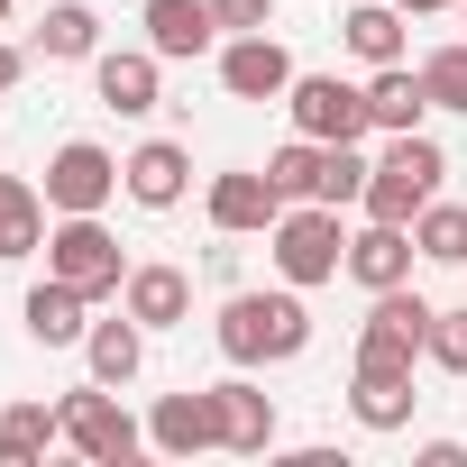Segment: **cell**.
Segmentation results:
<instances>
[{
	"instance_id": "cell-1",
	"label": "cell",
	"mask_w": 467,
	"mask_h": 467,
	"mask_svg": "<svg viewBox=\"0 0 467 467\" xmlns=\"http://www.w3.org/2000/svg\"><path fill=\"white\" fill-rule=\"evenodd\" d=\"M211 339H220V358H229V367H294V358L312 348V303H303V285H275V294L229 285V303H220Z\"/></svg>"
},
{
	"instance_id": "cell-2",
	"label": "cell",
	"mask_w": 467,
	"mask_h": 467,
	"mask_svg": "<svg viewBox=\"0 0 467 467\" xmlns=\"http://www.w3.org/2000/svg\"><path fill=\"white\" fill-rule=\"evenodd\" d=\"M440 183H449V147L431 138V129H403V138H385V156L367 165V192H358V211L367 220H421V202H440Z\"/></svg>"
},
{
	"instance_id": "cell-3",
	"label": "cell",
	"mask_w": 467,
	"mask_h": 467,
	"mask_svg": "<svg viewBox=\"0 0 467 467\" xmlns=\"http://www.w3.org/2000/svg\"><path fill=\"white\" fill-rule=\"evenodd\" d=\"M266 257H275V275L285 285H339L348 275V229H339V211L330 202H285V220L266 229Z\"/></svg>"
},
{
	"instance_id": "cell-4",
	"label": "cell",
	"mask_w": 467,
	"mask_h": 467,
	"mask_svg": "<svg viewBox=\"0 0 467 467\" xmlns=\"http://www.w3.org/2000/svg\"><path fill=\"white\" fill-rule=\"evenodd\" d=\"M431 303L412 294V285H394V294H367V321H358V376H412L421 367V348H431Z\"/></svg>"
},
{
	"instance_id": "cell-5",
	"label": "cell",
	"mask_w": 467,
	"mask_h": 467,
	"mask_svg": "<svg viewBox=\"0 0 467 467\" xmlns=\"http://www.w3.org/2000/svg\"><path fill=\"white\" fill-rule=\"evenodd\" d=\"M47 275L83 285L92 303H119V285H129V248L101 229V211H56V229H47Z\"/></svg>"
},
{
	"instance_id": "cell-6",
	"label": "cell",
	"mask_w": 467,
	"mask_h": 467,
	"mask_svg": "<svg viewBox=\"0 0 467 467\" xmlns=\"http://www.w3.org/2000/svg\"><path fill=\"white\" fill-rule=\"evenodd\" d=\"M65 449L74 458H92V467H119V458H138L147 449V421H129V403H119V385H74L65 394Z\"/></svg>"
},
{
	"instance_id": "cell-7",
	"label": "cell",
	"mask_w": 467,
	"mask_h": 467,
	"mask_svg": "<svg viewBox=\"0 0 467 467\" xmlns=\"http://www.w3.org/2000/svg\"><path fill=\"white\" fill-rule=\"evenodd\" d=\"M285 110H294V138H321V147H358V138L376 129L367 83H339V74H294Z\"/></svg>"
},
{
	"instance_id": "cell-8",
	"label": "cell",
	"mask_w": 467,
	"mask_h": 467,
	"mask_svg": "<svg viewBox=\"0 0 467 467\" xmlns=\"http://www.w3.org/2000/svg\"><path fill=\"white\" fill-rule=\"evenodd\" d=\"M47 211H110V192H119V156L101 147V138H65L56 156H47Z\"/></svg>"
},
{
	"instance_id": "cell-9",
	"label": "cell",
	"mask_w": 467,
	"mask_h": 467,
	"mask_svg": "<svg viewBox=\"0 0 467 467\" xmlns=\"http://www.w3.org/2000/svg\"><path fill=\"white\" fill-rule=\"evenodd\" d=\"M202 211H211L220 239H257V229H275V220H285V192H275V174H266V165H229V174H211Z\"/></svg>"
},
{
	"instance_id": "cell-10",
	"label": "cell",
	"mask_w": 467,
	"mask_h": 467,
	"mask_svg": "<svg viewBox=\"0 0 467 467\" xmlns=\"http://www.w3.org/2000/svg\"><path fill=\"white\" fill-rule=\"evenodd\" d=\"M119 192H129L138 211H174V202L192 192V147H183V138H138V147L119 156Z\"/></svg>"
},
{
	"instance_id": "cell-11",
	"label": "cell",
	"mask_w": 467,
	"mask_h": 467,
	"mask_svg": "<svg viewBox=\"0 0 467 467\" xmlns=\"http://www.w3.org/2000/svg\"><path fill=\"white\" fill-rule=\"evenodd\" d=\"M220 92L229 101H285L294 92V56H285V37H229L220 47Z\"/></svg>"
},
{
	"instance_id": "cell-12",
	"label": "cell",
	"mask_w": 467,
	"mask_h": 467,
	"mask_svg": "<svg viewBox=\"0 0 467 467\" xmlns=\"http://www.w3.org/2000/svg\"><path fill=\"white\" fill-rule=\"evenodd\" d=\"M156 47H101L92 56V92H101V110H119V119H147L156 101H165V83H156Z\"/></svg>"
},
{
	"instance_id": "cell-13",
	"label": "cell",
	"mask_w": 467,
	"mask_h": 467,
	"mask_svg": "<svg viewBox=\"0 0 467 467\" xmlns=\"http://www.w3.org/2000/svg\"><path fill=\"white\" fill-rule=\"evenodd\" d=\"M147 449H165V458H202V449H220V403H211V385L192 394H156V412H147Z\"/></svg>"
},
{
	"instance_id": "cell-14",
	"label": "cell",
	"mask_w": 467,
	"mask_h": 467,
	"mask_svg": "<svg viewBox=\"0 0 467 467\" xmlns=\"http://www.w3.org/2000/svg\"><path fill=\"white\" fill-rule=\"evenodd\" d=\"M412 266H421V248H412V229H403V220H367L358 239H348V285H367V294L412 285Z\"/></svg>"
},
{
	"instance_id": "cell-15",
	"label": "cell",
	"mask_w": 467,
	"mask_h": 467,
	"mask_svg": "<svg viewBox=\"0 0 467 467\" xmlns=\"http://www.w3.org/2000/svg\"><path fill=\"white\" fill-rule=\"evenodd\" d=\"M211 403H220V449H239V458H266V449H275V394H257L248 367L220 376Z\"/></svg>"
},
{
	"instance_id": "cell-16",
	"label": "cell",
	"mask_w": 467,
	"mask_h": 467,
	"mask_svg": "<svg viewBox=\"0 0 467 467\" xmlns=\"http://www.w3.org/2000/svg\"><path fill=\"white\" fill-rule=\"evenodd\" d=\"M138 28H147V47H156L165 65H192V56H211V47H220L211 0H147V10H138Z\"/></svg>"
},
{
	"instance_id": "cell-17",
	"label": "cell",
	"mask_w": 467,
	"mask_h": 467,
	"mask_svg": "<svg viewBox=\"0 0 467 467\" xmlns=\"http://www.w3.org/2000/svg\"><path fill=\"white\" fill-rule=\"evenodd\" d=\"M19 321H28V339H37V348H83V330H92V294H83V285H65V275H47V285H28Z\"/></svg>"
},
{
	"instance_id": "cell-18",
	"label": "cell",
	"mask_w": 467,
	"mask_h": 467,
	"mask_svg": "<svg viewBox=\"0 0 467 467\" xmlns=\"http://www.w3.org/2000/svg\"><path fill=\"white\" fill-rule=\"evenodd\" d=\"M119 312H138L147 330H183V321H192V275H183V266H129Z\"/></svg>"
},
{
	"instance_id": "cell-19",
	"label": "cell",
	"mask_w": 467,
	"mask_h": 467,
	"mask_svg": "<svg viewBox=\"0 0 467 467\" xmlns=\"http://www.w3.org/2000/svg\"><path fill=\"white\" fill-rule=\"evenodd\" d=\"M147 339H156V330H147L138 312H110V321H92V330H83V367H92L101 385H138Z\"/></svg>"
},
{
	"instance_id": "cell-20",
	"label": "cell",
	"mask_w": 467,
	"mask_h": 467,
	"mask_svg": "<svg viewBox=\"0 0 467 467\" xmlns=\"http://www.w3.org/2000/svg\"><path fill=\"white\" fill-rule=\"evenodd\" d=\"M47 192L28 183V174H0V266H19V257H37L47 248Z\"/></svg>"
},
{
	"instance_id": "cell-21",
	"label": "cell",
	"mask_w": 467,
	"mask_h": 467,
	"mask_svg": "<svg viewBox=\"0 0 467 467\" xmlns=\"http://www.w3.org/2000/svg\"><path fill=\"white\" fill-rule=\"evenodd\" d=\"M28 56H47V65H92V56H101V10H92V0H56V10L37 19V37H28Z\"/></svg>"
},
{
	"instance_id": "cell-22",
	"label": "cell",
	"mask_w": 467,
	"mask_h": 467,
	"mask_svg": "<svg viewBox=\"0 0 467 467\" xmlns=\"http://www.w3.org/2000/svg\"><path fill=\"white\" fill-rule=\"evenodd\" d=\"M367 110H376L385 138L421 129V119H431V83H421V65H376V74H367Z\"/></svg>"
},
{
	"instance_id": "cell-23",
	"label": "cell",
	"mask_w": 467,
	"mask_h": 467,
	"mask_svg": "<svg viewBox=\"0 0 467 467\" xmlns=\"http://www.w3.org/2000/svg\"><path fill=\"white\" fill-rule=\"evenodd\" d=\"M65 440V403H0V467H37Z\"/></svg>"
},
{
	"instance_id": "cell-24",
	"label": "cell",
	"mask_w": 467,
	"mask_h": 467,
	"mask_svg": "<svg viewBox=\"0 0 467 467\" xmlns=\"http://www.w3.org/2000/svg\"><path fill=\"white\" fill-rule=\"evenodd\" d=\"M339 37H348V56L376 74V65H403V10L394 0H358V10L339 19Z\"/></svg>"
},
{
	"instance_id": "cell-25",
	"label": "cell",
	"mask_w": 467,
	"mask_h": 467,
	"mask_svg": "<svg viewBox=\"0 0 467 467\" xmlns=\"http://www.w3.org/2000/svg\"><path fill=\"white\" fill-rule=\"evenodd\" d=\"M412 376H358L348 367V412H358V431H403L412 421Z\"/></svg>"
},
{
	"instance_id": "cell-26",
	"label": "cell",
	"mask_w": 467,
	"mask_h": 467,
	"mask_svg": "<svg viewBox=\"0 0 467 467\" xmlns=\"http://www.w3.org/2000/svg\"><path fill=\"white\" fill-rule=\"evenodd\" d=\"M266 174H275V192H285V202H321V174H330V147H321V138H285V147L266 156Z\"/></svg>"
},
{
	"instance_id": "cell-27",
	"label": "cell",
	"mask_w": 467,
	"mask_h": 467,
	"mask_svg": "<svg viewBox=\"0 0 467 467\" xmlns=\"http://www.w3.org/2000/svg\"><path fill=\"white\" fill-rule=\"evenodd\" d=\"M412 248H421L431 266H467V202H421Z\"/></svg>"
},
{
	"instance_id": "cell-28",
	"label": "cell",
	"mask_w": 467,
	"mask_h": 467,
	"mask_svg": "<svg viewBox=\"0 0 467 467\" xmlns=\"http://www.w3.org/2000/svg\"><path fill=\"white\" fill-rule=\"evenodd\" d=\"M421 83H431V110H467V37L431 47L421 56Z\"/></svg>"
},
{
	"instance_id": "cell-29",
	"label": "cell",
	"mask_w": 467,
	"mask_h": 467,
	"mask_svg": "<svg viewBox=\"0 0 467 467\" xmlns=\"http://www.w3.org/2000/svg\"><path fill=\"white\" fill-rule=\"evenodd\" d=\"M358 192H367V156H358V147H330V174H321V202H330V211H348Z\"/></svg>"
},
{
	"instance_id": "cell-30",
	"label": "cell",
	"mask_w": 467,
	"mask_h": 467,
	"mask_svg": "<svg viewBox=\"0 0 467 467\" xmlns=\"http://www.w3.org/2000/svg\"><path fill=\"white\" fill-rule=\"evenodd\" d=\"M440 376H467V312H440L431 321V348H421Z\"/></svg>"
},
{
	"instance_id": "cell-31",
	"label": "cell",
	"mask_w": 467,
	"mask_h": 467,
	"mask_svg": "<svg viewBox=\"0 0 467 467\" xmlns=\"http://www.w3.org/2000/svg\"><path fill=\"white\" fill-rule=\"evenodd\" d=\"M211 19H220V37H257V28H275V0H211Z\"/></svg>"
},
{
	"instance_id": "cell-32",
	"label": "cell",
	"mask_w": 467,
	"mask_h": 467,
	"mask_svg": "<svg viewBox=\"0 0 467 467\" xmlns=\"http://www.w3.org/2000/svg\"><path fill=\"white\" fill-rule=\"evenodd\" d=\"M19 74H28V47H10V37H0V92H19Z\"/></svg>"
},
{
	"instance_id": "cell-33",
	"label": "cell",
	"mask_w": 467,
	"mask_h": 467,
	"mask_svg": "<svg viewBox=\"0 0 467 467\" xmlns=\"http://www.w3.org/2000/svg\"><path fill=\"white\" fill-rule=\"evenodd\" d=\"M394 10L403 19H431V10H458V0H394Z\"/></svg>"
},
{
	"instance_id": "cell-34",
	"label": "cell",
	"mask_w": 467,
	"mask_h": 467,
	"mask_svg": "<svg viewBox=\"0 0 467 467\" xmlns=\"http://www.w3.org/2000/svg\"><path fill=\"white\" fill-rule=\"evenodd\" d=\"M10 10H19V0H0V28H10Z\"/></svg>"
},
{
	"instance_id": "cell-35",
	"label": "cell",
	"mask_w": 467,
	"mask_h": 467,
	"mask_svg": "<svg viewBox=\"0 0 467 467\" xmlns=\"http://www.w3.org/2000/svg\"><path fill=\"white\" fill-rule=\"evenodd\" d=\"M458 28H467V0H458Z\"/></svg>"
},
{
	"instance_id": "cell-36",
	"label": "cell",
	"mask_w": 467,
	"mask_h": 467,
	"mask_svg": "<svg viewBox=\"0 0 467 467\" xmlns=\"http://www.w3.org/2000/svg\"><path fill=\"white\" fill-rule=\"evenodd\" d=\"M0 147H10V129H0Z\"/></svg>"
}]
</instances>
